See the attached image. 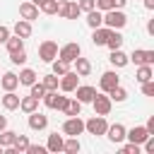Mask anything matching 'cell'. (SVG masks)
<instances>
[{"mask_svg": "<svg viewBox=\"0 0 154 154\" xmlns=\"http://www.w3.org/2000/svg\"><path fill=\"white\" fill-rule=\"evenodd\" d=\"M147 31H149V34H154V22H152V19L147 22Z\"/></svg>", "mask_w": 154, "mask_h": 154, "instance_id": "49", "label": "cell"}, {"mask_svg": "<svg viewBox=\"0 0 154 154\" xmlns=\"http://www.w3.org/2000/svg\"><path fill=\"white\" fill-rule=\"evenodd\" d=\"M7 128V116H0V130Z\"/></svg>", "mask_w": 154, "mask_h": 154, "instance_id": "48", "label": "cell"}, {"mask_svg": "<svg viewBox=\"0 0 154 154\" xmlns=\"http://www.w3.org/2000/svg\"><path fill=\"white\" fill-rule=\"evenodd\" d=\"M147 137H149V132H147L144 125H135V128L125 130V140H128V142H135V144H140V147H142V142H144Z\"/></svg>", "mask_w": 154, "mask_h": 154, "instance_id": "13", "label": "cell"}, {"mask_svg": "<svg viewBox=\"0 0 154 154\" xmlns=\"http://www.w3.org/2000/svg\"><path fill=\"white\" fill-rule=\"evenodd\" d=\"M12 31H14L19 38H29V36H31V31H34V26H31V22H29V19H17V22H14V26H12Z\"/></svg>", "mask_w": 154, "mask_h": 154, "instance_id": "17", "label": "cell"}, {"mask_svg": "<svg viewBox=\"0 0 154 154\" xmlns=\"http://www.w3.org/2000/svg\"><path fill=\"white\" fill-rule=\"evenodd\" d=\"M26 116H29V120H26V123H29V128H31V130H46V128H48V116H46V113H41L38 108H36V111H31V113H26Z\"/></svg>", "mask_w": 154, "mask_h": 154, "instance_id": "12", "label": "cell"}, {"mask_svg": "<svg viewBox=\"0 0 154 154\" xmlns=\"http://www.w3.org/2000/svg\"><path fill=\"white\" fill-rule=\"evenodd\" d=\"M51 65H53V75H58V77H60V75H65L67 70H72V67H70V63H67V60H63V58H53V60H51Z\"/></svg>", "mask_w": 154, "mask_h": 154, "instance_id": "32", "label": "cell"}, {"mask_svg": "<svg viewBox=\"0 0 154 154\" xmlns=\"http://www.w3.org/2000/svg\"><path fill=\"white\" fill-rule=\"evenodd\" d=\"M63 135H58V132H51L48 135V142H46V149L48 152H53V154H58V152H63Z\"/></svg>", "mask_w": 154, "mask_h": 154, "instance_id": "22", "label": "cell"}, {"mask_svg": "<svg viewBox=\"0 0 154 154\" xmlns=\"http://www.w3.org/2000/svg\"><path fill=\"white\" fill-rule=\"evenodd\" d=\"M19 17H22V19L34 22V19H38V7H36L31 0H24V2L19 5Z\"/></svg>", "mask_w": 154, "mask_h": 154, "instance_id": "16", "label": "cell"}, {"mask_svg": "<svg viewBox=\"0 0 154 154\" xmlns=\"http://www.w3.org/2000/svg\"><path fill=\"white\" fill-rule=\"evenodd\" d=\"M120 84V77H118V72L116 70H106V72H101V79H99V91H111L113 87H118Z\"/></svg>", "mask_w": 154, "mask_h": 154, "instance_id": "11", "label": "cell"}, {"mask_svg": "<svg viewBox=\"0 0 154 154\" xmlns=\"http://www.w3.org/2000/svg\"><path fill=\"white\" fill-rule=\"evenodd\" d=\"M84 132V120L79 116H67V120L63 123V135L67 137H79Z\"/></svg>", "mask_w": 154, "mask_h": 154, "instance_id": "4", "label": "cell"}, {"mask_svg": "<svg viewBox=\"0 0 154 154\" xmlns=\"http://www.w3.org/2000/svg\"><path fill=\"white\" fill-rule=\"evenodd\" d=\"M75 99L77 101H82V103H91V99L96 96V87H91V84H77L75 87Z\"/></svg>", "mask_w": 154, "mask_h": 154, "instance_id": "14", "label": "cell"}, {"mask_svg": "<svg viewBox=\"0 0 154 154\" xmlns=\"http://www.w3.org/2000/svg\"><path fill=\"white\" fill-rule=\"evenodd\" d=\"M144 2V10H154V0H142Z\"/></svg>", "mask_w": 154, "mask_h": 154, "instance_id": "47", "label": "cell"}, {"mask_svg": "<svg viewBox=\"0 0 154 154\" xmlns=\"http://www.w3.org/2000/svg\"><path fill=\"white\" fill-rule=\"evenodd\" d=\"M106 128H108V123H106V116H96V113H94V118L84 120V132H89V135H94V137H101V135H106Z\"/></svg>", "mask_w": 154, "mask_h": 154, "instance_id": "2", "label": "cell"}, {"mask_svg": "<svg viewBox=\"0 0 154 154\" xmlns=\"http://www.w3.org/2000/svg\"><path fill=\"white\" fill-rule=\"evenodd\" d=\"M0 101H2V108H5V111H14V108H19V96H17L14 91H5V96H2Z\"/></svg>", "mask_w": 154, "mask_h": 154, "instance_id": "27", "label": "cell"}, {"mask_svg": "<svg viewBox=\"0 0 154 154\" xmlns=\"http://www.w3.org/2000/svg\"><path fill=\"white\" fill-rule=\"evenodd\" d=\"M10 34H12V29H10V26H5V24H0V43H5Z\"/></svg>", "mask_w": 154, "mask_h": 154, "instance_id": "45", "label": "cell"}, {"mask_svg": "<svg viewBox=\"0 0 154 154\" xmlns=\"http://www.w3.org/2000/svg\"><path fill=\"white\" fill-rule=\"evenodd\" d=\"M36 108H38V99H34L31 94H29V96H19V111L31 113V111H36Z\"/></svg>", "mask_w": 154, "mask_h": 154, "instance_id": "28", "label": "cell"}, {"mask_svg": "<svg viewBox=\"0 0 154 154\" xmlns=\"http://www.w3.org/2000/svg\"><path fill=\"white\" fill-rule=\"evenodd\" d=\"M63 113H65V116H79V113H82V101L67 96V103L63 106Z\"/></svg>", "mask_w": 154, "mask_h": 154, "instance_id": "30", "label": "cell"}, {"mask_svg": "<svg viewBox=\"0 0 154 154\" xmlns=\"http://www.w3.org/2000/svg\"><path fill=\"white\" fill-rule=\"evenodd\" d=\"M38 58H41L43 63H51L53 58H58V41L43 38V41L38 43Z\"/></svg>", "mask_w": 154, "mask_h": 154, "instance_id": "5", "label": "cell"}, {"mask_svg": "<svg viewBox=\"0 0 154 154\" xmlns=\"http://www.w3.org/2000/svg\"><path fill=\"white\" fill-rule=\"evenodd\" d=\"M55 14L63 17V19H77L82 12H79V7H77L75 0H58V12Z\"/></svg>", "mask_w": 154, "mask_h": 154, "instance_id": "6", "label": "cell"}, {"mask_svg": "<svg viewBox=\"0 0 154 154\" xmlns=\"http://www.w3.org/2000/svg\"><path fill=\"white\" fill-rule=\"evenodd\" d=\"M135 79H137V82H147V79H154V67H152V65H137Z\"/></svg>", "mask_w": 154, "mask_h": 154, "instance_id": "29", "label": "cell"}, {"mask_svg": "<svg viewBox=\"0 0 154 154\" xmlns=\"http://www.w3.org/2000/svg\"><path fill=\"white\" fill-rule=\"evenodd\" d=\"M128 5V0H94V7L96 10H101V12H106V10H113V7H125Z\"/></svg>", "mask_w": 154, "mask_h": 154, "instance_id": "23", "label": "cell"}, {"mask_svg": "<svg viewBox=\"0 0 154 154\" xmlns=\"http://www.w3.org/2000/svg\"><path fill=\"white\" fill-rule=\"evenodd\" d=\"M31 2H34V5L38 7V5H41V2H46V0H31Z\"/></svg>", "mask_w": 154, "mask_h": 154, "instance_id": "50", "label": "cell"}, {"mask_svg": "<svg viewBox=\"0 0 154 154\" xmlns=\"http://www.w3.org/2000/svg\"><path fill=\"white\" fill-rule=\"evenodd\" d=\"M2 152H5V149H2V147H0V154H2Z\"/></svg>", "mask_w": 154, "mask_h": 154, "instance_id": "51", "label": "cell"}, {"mask_svg": "<svg viewBox=\"0 0 154 154\" xmlns=\"http://www.w3.org/2000/svg\"><path fill=\"white\" fill-rule=\"evenodd\" d=\"M38 12H43V14H55V12H58V0H46V2H41V5H38Z\"/></svg>", "mask_w": 154, "mask_h": 154, "instance_id": "38", "label": "cell"}, {"mask_svg": "<svg viewBox=\"0 0 154 154\" xmlns=\"http://www.w3.org/2000/svg\"><path fill=\"white\" fill-rule=\"evenodd\" d=\"M58 79H60L58 75L48 72V75H41V79H38V82L46 87V91H53V89H58Z\"/></svg>", "mask_w": 154, "mask_h": 154, "instance_id": "33", "label": "cell"}, {"mask_svg": "<svg viewBox=\"0 0 154 154\" xmlns=\"http://www.w3.org/2000/svg\"><path fill=\"white\" fill-rule=\"evenodd\" d=\"M108 60H111V65H113V67H125V65L130 63V58H128V53H125V51H120V48H116V51H111V55H108Z\"/></svg>", "mask_w": 154, "mask_h": 154, "instance_id": "18", "label": "cell"}, {"mask_svg": "<svg viewBox=\"0 0 154 154\" xmlns=\"http://www.w3.org/2000/svg\"><path fill=\"white\" fill-rule=\"evenodd\" d=\"M140 144H135V142H125V144H120V152L123 154H140Z\"/></svg>", "mask_w": 154, "mask_h": 154, "instance_id": "41", "label": "cell"}, {"mask_svg": "<svg viewBox=\"0 0 154 154\" xmlns=\"http://www.w3.org/2000/svg\"><path fill=\"white\" fill-rule=\"evenodd\" d=\"M79 84V75L75 72V70H67L65 75H60V79H58V89L63 91V94H70V91H75V87Z\"/></svg>", "mask_w": 154, "mask_h": 154, "instance_id": "8", "label": "cell"}, {"mask_svg": "<svg viewBox=\"0 0 154 154\" xmlns=\"http://www.w3.org/2000/svg\"><path fill=\"white\" fill-rule=\"evenodd\" d=\"M125 130H128V128H125L123 123H113V125L106 128V137H108L113 144H120V142L125 140Z\"/></svg>", "mask_w": 154, "mask_h": 154, "instance_id": "15", "label": "cell"}, {"mask_svg": "<svg viewBox=\"0 0 154 154\" xmlns=\"http://www.w3.org/2000/svg\"><path fill=\"white\" fill-rule=\"evenodd\" d=\"M144 128H147V132H149V135H154V116H149V118H147Z\"/></svg>", "mask_w": 154, "mask_h": 154, "instance_id": "46", "label": "cell"}, {"mask_svg": "<svg viewBox=\"0 0 154 154\" xmlns=\"http://www.w3.org/2000/svg\"><path fill=\"white\" fill-rule=\"evenodd\" d=\"M77 7H79V12H89V10H94V0H77Z\"/></svg>", "mask_w": 154, "mask_h": 154, "instance_id": "43", "label": "cell"}, {"mask_svg": "<svg viewBox=\"0 0 154 154\" xmlns=\"http://www.w3.org/2000/svg\"><path fill=\"white\" fill-rule=\"evenodd\" d=\"M41 101L46 103V108L63 111V106L67 103V96H63V94H58V89H53V91H46V94L41 96Z\"/></svg>", "mask_w": 154, "mask_h": 154, "instance_id": "9", "label": "cell"}, {"mask_svg": "<svg viewBox=\"0 0 154 154\" xmlns=\"http://www.w3.org/2000/svg\"><path fill=\"white\" fill-rule=\"evenodd\" d=\"M77 55H82V46H79L77 41H70V43H63V46H58V58L67 60L70 65H72V60H75Z\"/></svg>", "mask_w": 154, "mask_h": 154, "instance_id": "7", "label": "cell"}, {"mask_svg": "<svg viewBox=\"0 0 154 154\" xmlns=\"http://www.w3.org/2000/svg\"><path fill=\"white\" fill-rule=\"evenodd\" d=\"M125 24H128V14L120 7H113V10L103 12V26H108V29H123Z\"/></svg>", "mask_w": 154, "mask_h": 154, "instance_id": "1", "label": "cell"}, {"mask_svg": "<svg viewBox=\"0 0 154 154\" xmlns=\"http://www.w3.org/2000/svg\"><path fill=\"white\" fill-rule=\"evenodd\" d=\"M26 152H29V154H46L48 149H46L43 144H31V142H29V147H26Z\"/></svg>", "mask_w": 154, "mask_h": 154, "instance_id": "44", "label": "cell"}, {"mask_svg": "<svg viewBox=\"0 0 154 154\" xmlns=\"http://www.w3.org/2000/svg\"><path fill=\"white\" fill-rule=\"evenodd\" d=\"M12 147H14V152H17V154H19V152H26V147H29V137L17 132V137H14V144H12Z\"/></svg>", "mask_w": 154, "mask_h": 154, "instance_id": "37", "label": "cell"}, {"mask_svg": "<svg viewBox=\"0 0 154 154\" xmlns=\"http://www.w3.org/2000/svg\"><path fill=\"white\" fill-rule=\"evenodd\" d=\"M17 77H19V84L29 87V84H34V82H36V77H38V75H36V70H31V67H22Z\"/></svg>", "mask_w": 154, "mask_h": 154, "instance_id": "26", "label": "cell"}, {"mask_svg": "<svg viewBox=\"0 0 154 154\" xmlns=\"http://www.w3.org/2000/svg\"><path fill=\"white\" fill-rule=\"evenodd\" d=\"M142 84V94L144 96H152L154 94V79H147V82H140Z\"/></svg>", "mask_w": 154, "mask_h": 154, "instance_id": "42", "label": "cell"}, {"mask_svg": "<svg viewBox=\"0 0 154 154\" xmlns=\"http://www.w3.org/2000/svg\"><path fill=\"white\" fill-rule=\"evenodd\" d=\"M0 87H2L5 91H14V89L19 87V77H17L14 72H5V75L0 77Z\"/></svg>", "mask_w": 154, "mask_h": 154, "instance_id": "19", "label": "cell"}, {"mask_svg": "<svg viewBox=\"0 0 154 154\" xmlns=\"http://www.w3.org/2000/svg\"><path fill=\"white\" fill-rule=\"evenodd\" d=\"M128 58L135 65H154V51L152 48H135Z\"/></svg>", "mask_w": 154, "mask_h": 154, "instance_id": "10", "label": "cell"}, {"mask_svg": "<svg viewBox=\"0 0 154 154\" xmlns=\"http://www.w3.org/2000/svg\"><path fill=\"white\" fill-rule=\"evenodd\" d=\"M5 48H7V53L19 51V48H24V38H19L17 34H10V36H7V41H5Z\"/></svg>", "mask_w": 154, "mask_h": 154, "instance_id": "31", "label": "cell"}, {"mask_svg": "<svg viewBox=\"0 0 154 154\" xmlns=\"http://www.w3.org/2000/svg\"><path fill=\"white\" fill-rule=\"evenodd\" d=\"M91 106H94V113L96 116H108L111 108H113V101L106 91H96V96L91 99Z\"/></svg>", "mask_w": 154, "mask_h": 154, "instance_id": "3", "label": "cell"}, {"mask_svg": "<svg viewBox=\"0 0 154 154\" xmlns=\"http://www.w3.org/2000/svg\"><path fill=\"white\" fill-rule=\"evenodd\" d=\"M79 149H82L79 137H67V140L63 142V152H67V154H77Z\"/></svg>", "mask_w": 154, "mask_h": 154, "instance_id": "34", "label": "cell"}, {"mask_svg": "<svg viewBox=\"0 0 154 154\" xmlns=\"http://www.w3.org/2000/svg\"><path fill=\"white\" fill-rule=\"evenodd\" d=\"M29 94H31L34 99H38V101H41V96L46 94V87H43L41 82H34V84H29Z\"/></svg>", "mask_w": 154, "mask_h": 154, "instance_id": "40", "label": "cell"}, {"mask_svg": "<svg viewBox=\"0 0 154 154\" xmlns=\"http://www.w3.org/2000/svg\"><path fill=\"white\" fill-rule=\"evenodd\" d=\"M108 96H111V101L120 103V101H125V99H128V89H125L123 84H118V87H113V89L108 91Z\"/></svg>", "mask_w": 154, "mask_h": 154, "instance_id": "35", "label": "cell"}, {"mask_svg": "<svg viewBox=\"0 0 154 154\" xmlns=\"http://www.w3.org/2000/svg\"><path fill=\"white\" fill-rule=\"evenodd\" d=\"M14 137H17V132L14 130H0V147L5 149V147H10V144H14Z\"/></svg>", "mask_w": 154, "mask_h": 154, "instance_id": "36", "label": "cell"}, {"mask_svg": "<svg viewBox=\"0 0 154 154\" xmlns=\"http://www.w3.org/2000/svg\"><path fill=\"white\" fill-rule=\"evenodd\" d=\"M108 26H96L91 29V43L94 46H106V38H108Z\"/></svg>", "mask_w": 154, "mask_h": 154, "instance_id": "20", "label": "cell"}, {"mask_svg": "<svg viewBox=\"0 0 154 154\" xmlns=\"http://www.w3.org/2000/svg\"><path fill=\"white\" fill-rule=\"evenodd\" d=\"M10 60H12L14 65H24V63H26V51H24V48L12 51V53H10Z\"/></svg>", "mask_w": 154, "mask_h": 154, "instance_id": "39", "label": "cell"}, {"mask_svg": "<svg viewBox=\"0 0 154 154\" xmlns=\"http://www.w3.org/2000/svg\"><path fill=\"white\" fill-rule=\"evenodd\" d=\"M123 34H120V29H111L108 31V38H106V46L111 48V51H116V48H120L123 46Z\"/></svg>", "mask_w": 154, "mask_h": 154, "instance_id": "25", "label": "cell"}, {"mask_svg": "<svg viewBox=\"0 0 154 154\" xmlns=\"http://www.w3.org/2000/svg\"><path fill=\"white\" fill-rule=\"evenodd\" d=\"M87 24H89V29H96V26H103V12L101 10H89L87 12Z\"/></svg>", "mask_w": 154, "mask_h": 154, "instance_id": "24", "label": "cell"}, {"mask_svg": "<svg viewBox=\"0 0 154 154\" xmlns=\"http://www.w3.org/2000/svg\"><path fill=\"white\" fill-rule=\"evenodd\" d=\"M72 65H75V72H77L79 77H87V75L91 72V63H89L87 58H82V55H77V58L72 60Z\"/></svg>", "mask_w": 154, "mask_h": 154, "instance_id": "21", "label": "cell"}]
</instances>
